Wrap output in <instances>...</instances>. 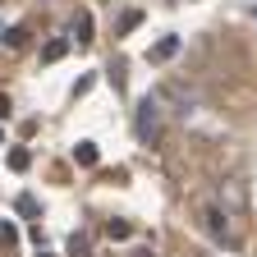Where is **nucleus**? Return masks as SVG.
<instances>
[{
	"mask_svg": "<svg viewBox=\"0 0 257 257\" xmlns=\"http://www.w3.org/2000/svg\"><path fill=\"white\" fill-rule=\"evenodd\" d=\"M152 96L161 101V110L175 115V119H188L193 110H198V87H188L184 78H166V83H156Z\"/></svg>",
	"mask_w": 257,
	"mask_h": 257,
	"instance_id": "f257e3e1",
	"label": "nucleus"
},
{
	"mask_svg": "<svg viewBox=\"0 0 257 257\" xmlns=\"http://www.w3.org/2000/svg\"><path fill=\"white\" fill-rule=\"evenodd\" d=\"M202 230L216 239V243H225V248H234L239 243V216H230L225 207H216V202H207L202 207Z\"/></svg>",
	"mask_w": 257,
	"mask_h": 257,
	"instance_id": "f03ea898",
	"label": "nucleus"
},
{
	"mask_svg": "<svg viewBox=\"0 0 257 257\" xmlns=\"http://www.w3.org/2000/svg\"><path fill=\"white\" fill-rule=\"evenodd\" d=\"M161 128H166V110H161V101L147 92L138 101V110H134V134H138V143H156Z\"/></svg>",
	"mask_w": 257,
	"mask_h": 257,
	"instance_id": "7ed1b4c3",
	"label": "nucleus"
},
{
	"mask_svg": "<svg viewBox=\"0 0 257 257\" xmlns=\"http://www.w3.org/2000/svg\"><path fill=\"white\" fill-rule=\"evenodd\" d=\"M216 207H225L230 216H243V211H248V184H243V179H220Z\"/></svg>",
	"mask_w": 257,
	"mask_h": 257,
	"instance_id": "20e7f679",
	"label": "nucleus"
},
{
	"mask_svg": "<svg viewBox=\"0 0 257 257\" xmlns=\"http://www.w3.org/2000/svg\"><path fill=\"white\" fill-rule=\"evenodd\" d=\"M170 55H179V37H161L152 46V60H170Z\"/></svg>",
	"mask_w": 257,
	"mask_h": 257,
	"instance_id": "39448f33",
	"label": "nucleus"
},
{
	"mask_svg": "<svg viewBox=\"0 0 257 257\" xmlns=\"http://www.w3.org/2000/svg\"><path fill=\"white\" fill-rule=\"evenodd\" d=\"M96 156H101V152H96V143H78V147H74V161H78V166H96Z\"/></svg>",
	"mask_w": 257,
	"mask_h": 257,
	"instance_id": "423d86ee",
	"label": "nucleus"
},
{
	"mask_svg": "<svg viewBox=\"0 0 257 257\" xmlns=\"http://www.w3.org/2000/svg\"><path fill=\"white\" fill-rule=\"evenodd\" d=\"M106 234H110V239H134V225L115 216V220H106Z\"/></svg>",
	"mask_w": 257,
	"mask_h": 257,
	"instance_id": "0eeeda50",
	"label": "nucleus"
},
{
	"mask_svg": "<svg viewBox=\"0 0 257 257\" xmlns=\"http://www.w3.org/2000/svg\"><path fill=\"white\" fill-rule=\"evenodd\" d=\"M28 166H32V152H28V147H14V152H10V170H19V175H23Z\"/></svg>",
	"mask_w": 257,
	"mask_h": 257,
	"instance_id": "6e6552de",
	"label": "nucleus"
},
{
	"mask_svg": "<svg viewBox=\"0 0 257 257\" xmlns=\"http://www.w3.org/2000/svg\"><path fill=\"white\" fill-rule=\"evenodd\" d=\"M74 37H78L83 46L92 42V19H87V14H78V19H74Z\"/></svg>",
	"mask_w": 257,
	"mask_h": 257,
	"instance_id": "1a4fd4ad",
	"label": "nucleus"
},
{
	"mask_svg": "<svg viewBox=\"0 0 257 257\" xmlns=\"http://www.w3.org/2000/svg\"><path fill=\"white\" fill-rule=\"evenodd\" d=\"M87 252H92V239L87 234H74L69 239V257H87Z\"/></svg>",
	"mask_w": 257,
	"mask_h": 257,
	"instance_id": "9d476101",
	"label": "nucleus"
},
{
	"mask_svg": "<svg viewBox=\"0 0 257 257\" xmlns=\"http://www.w3.org/2000/svg\"><path fill=\"white\" fill-rule=\"evenodd\" d=\"M64 51H69V42H64V37H55V42H51V46L42 51V60H60Z\"/></svg>",
	"mask_w": 257,
	"mask_h": 257,
	"instance_id": "9b49d317",
	"label": "nucleus"
},
{
	"mask_svg": "<svg viewBox=\"0 0 257 257\" xmlns=\"http://www.w3.org/2000/svg\"><path fill=\"white\" fill-rule=\"evenodd\" d=\"M0 42H10V46H23V42H28V32H23V28H10Z\"/></svg>",
	"mask_w": 257,
	"mask_h": 257,
	"instance_id": "f8f14e48",
	"label": "nucleus"
},
{
	"mask_svg": "<svg viewBox=\"0 0 257 257\" xmlns=\"http://www.w3.org/2000/svg\"><path fill=\"white\" fill-rule=\"evenodd\" d=\"M19 211H23V216H37V198H32V193H23V198H19Z\"/></svg>",
	"mask_w": 257,
	"mask_h": 257,
	"instance_id": "ddd939ff",
	"label": "nucleus"
},
{
	"mask_svg": "<svg viewBox=\"0 0 257 257\" xmlns=\"http://www.w3.org/2000/svg\"><path fill=\"white\" fill-rule=\"evenodd\" d=\"M14 239H19V230H14V225L5 220V225H0V243H14Z\"/></svg>",
	"mask_w": 257,
	"mask_h": 257,
	"instance_id": "4468645a",
	"label": "nucleus"
},
{
	"mask_svg": "<svg viewBox=\"0 0 257 257\" xmlns=\"http://www.w3.org/2000/svg\"><path fill=\"white\" fill-rule=\"evenodd\" d=\"M134 257H152V248H138V252H134Z\"/></svg>",
	"mask_w": 257,
	"mask_h": 257,
	"instance_id": "2eb2a0df",
	"label": "nucleus"
},
{
	"mask_svg": "<svg viewBox=\"0 0 257 257\" xmlns=\"http://www.w3.org/2000/svg\"><path fill=\"white\" fill-rule=\"evenodd\" d=\"M0 143H5V128H0Z\"/></svg>",
	"mask_w": 257,
	"mask_h": 257,
	"instance_id": "dca6fc26",
	"label": "nucleus"
},
{
	"mask_svg": "<svg viewBox=\"0 0 257 257\" xmlns=\"http://www.w3.org/2000/svg\"><path fill=\"white\" fill-rule=\"evenodd\" d=\"M0 37H5V32H0Z\"/></svg>",
	"mask_w": 257,
	"mask_h": 257,
	"instance_id": "f3484780",
	"label": "nucleus"
}]
</instances>
